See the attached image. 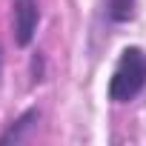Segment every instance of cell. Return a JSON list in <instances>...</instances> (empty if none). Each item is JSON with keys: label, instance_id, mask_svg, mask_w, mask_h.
<instances>
[{"label": "cell", "instance_id": "277c9868", "mask_svg": "<svg viewBox=\"0 0 146 146\" xmlns=\"http://www.w3.org/2000/svg\"><path fill=\"white\" fill-rule=\"evenodd\" d=\"M137 0H106V17L112 23H126L135 17Z\"/></svg>", "mask_w": 146, "mask_h": 146}, {"label": "cell", "instance_id": "7a4b0ae2", "mask_svg": "<svg viewBox=\"0 0 146 146\" xmlns=\"http://www.w3.org/2000/svg\"><path fill=\"white\" fill-rule=\"evenodd\" d=\"M40 23V6L37 0H15V43L29 46L35 40Z\"/></svg>", "mask_w": 146, "mask_h": 146}, {"label": "cell", "instance_id": "3957f363", "mask_svg": "<svg viewBox=\"0 0 146 146\" xmlns=\"http://www.w3.org/2000/svg\"><path fill=\"white\" fill-rule=\"evenodd\" d=\"M37 120H40V112L37 109H29V112H23L3 135H0V146L3 143H20V140H26L29 137V132L37 126Z\"/></svg>", "mask_w": 146, "mask_h": 146}, {"label": "cell", "instance_id": "6da1fadb", "mask_svg": "<svg viewBox=\"0 0 146 146\" xmlns=\"http://www.w3.org/2000/svg\"><path fill=\"white\" fill-rule=\"evenodd\" d=\"M146 89V52L140 46H126L109 78V98L115 103H129Z\"/></svg>", "mask_w": 146, "mask_h": 146}, {"label": "cell", "instance_id": "5b68a950", "mask_svg": "<svg viewBox=\"0 0 146 146\" xmlns=\"http://www.w3.org/2000/svg\"><path fill=\"white\" fill-rule=\"evenodd\" d=\"M0 78H3V49H0Z\"/></svg>", "mask_w": 146, "mask_h": 146}]
</instances>
